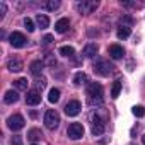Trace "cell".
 I'll return each instance as SVG.
<instances>
[{"label": "cell", "instance_id": "1", "mask_svg": "<svg viewBox=\"0 0 145 145\" xmlns=\"http://www.w3.org/2000/svg\"><path fill=\"white\" fill-rule=\"evenodd\" d=\"M103 96H104V92H103V86L101 84H96V82L89 84V87H87V99H89L91 104H101L103 103Z\"/></svg>", "mask_w": 145, "mask_h": 145}, {"label": "cell", "instance_id": "2", "mask_svg": "<svg viewBox=\"0 0 145 145\" xmlns=\"http://www.w3.org/2000/svg\"><path fill=\"white\" fill-rule=\"evenodd\" d=\"M44 125H46L48 130L58 128V125H60V114L55 109H48L46 114H44Z\"/></svg>", "mask_w": 145, "mask_h": 145}, {"label": "cell", "instance_id": "3", "mask_svg": "<svg viewBox=\"0 0 145 145\" xmlns=\"http://www.w3.org/2000/svg\"><path fill=\"white\" fill-rule=\"evenodd\" d=\"M113 65L108 61V60H99V61H96L94 63V72L97 75H101V77H106V75H109L111 72H113Z\"/></svg>", "mask_w": 145, "mask_h": 145}, {"label": "cell", "instance_id": "4", "mask_svg": "<svg viewBox=\"0 0 145 145\" xmlns=\"http://www.w3.org/2000/svg\"><path fill=\"white\" fill-rule=\"evenodd\" d=\"M106 130V121L99 116V114H92V135L97 137V135H103Z\"/></svg>", "mask_w": 145, "mask_h": 145}, {"label": "cell", "instance_id": "5", "mask_svg": "<svg viewBox=\"0 0 145 145\" xmlns=\"http://www.w3.org/2000/svg\"><path fill=\"white\" fill-rule=\"evenodd\" d=\"M67 135L72 138V140H79L84 137V126L80 123H72L67 130Z\"/></svg>", "mask_w": 145, "mask_h": 145}, {"label": "cell", "instance_id": "6", "mask_svg": "<svg viewBox=\"0 0 145 145\" xmlns=\"http://www.w3.org/2000/svg\"><path fill=\"white\" fill-rule=\"evenodd\" d=\"M24 118L21 116V114H12V116H9V120H7V126L10 128V130H14V131H17V130H21V128H24Z\"/></svg>", "mask_w": 145, "mask_h": 145}, {"label": "cell", "instance_id": "7", "mask_svg": "<svg viewBox=\"0 0 145 145\" xmlns=\"http://www.w3.org/2000/svg\"><path fill=\"white\" fill-rule=\"evenodd\" d=\"M9 41H10V44L14 46V48H22L24 44H26V36L22 34V33H17V31H14L10 36H9Z\"/></svg>", "mask_w": 145, "mask_h": 145}, {"label": "cell", "instance_id": "8", "mask_svg": "<svg viewBox=\"0 0 145 145\" xmlns=\"http://www.w3.org/2000/svg\"><path fill=\"white\" fill-rule=\"evenodd\" d=\"M97 9V2H80L77 4V10L80 14H92Z\"/></svg>", "mask_w": 145, "mask_h": 145}, {"label": "cell", "instance_id": "9", "mask_svg": "<svg viewBox=\"0 0 145 145\" xmlns=\"http://www.w3.org/2000/svg\"><path fill=\"white\" fill-rule=\"evenodd\" d=\"M26 103H27L29 106L39 104V103H41V94H39V91H38V89H31V91L27 92V96H26Z\"/></svg>", "mask_w": 145, "mask_h": 145}, {"label": "cell", "instance_id": "10", "mask_svg": "<svg viewBox=\"0 0 145 145\" xmlns=\"http://www.w3.org/2000/svg\"><path fill=\"white\" fill-rule=\"evenodd\" d=\"M65 113H67L68 116H77V114L80 113V103H79V101H70V103H67Z\"/></svg>", "mask_w": 145, "mask_h": 145}, {"label": "cell", "instance_id": "11", "mask_svg": "<svg viewBox=\"0 0 145 145\" xmlns=\"http://www.w3.org/2000/svg\"><path fill=\"white\" fill-rule=\"evenodd\" d=\"M108 53H109V56H111L113 60H120V58L125 55V50H123L120 44H111V46L108 48Z\"/></svg>", "mask_w": 145, "mask_h": 145}, {"label": "cell", "instance_id": "12", "mask_svg": "<svg viewBox=\"0 0 145 145\" xmlns=\"http://www.w3.org/2000/svg\"><path fill=\"white\" fill-rule=\"evenodd\" d=\"M96 53H97V44H96V43L86 44V48H84V56H86V58H94Z\"/></svg>", "mask_w": 145, "mask_h": 145}, {"label": "cell", "instance_id": "13", "mask_svg": "<svg viewBox=\"0 0 145 145\" xmlns=\"http://www.w3.org/2000/svg\"><path fill=\"white\" fill-rule=\"evenodd\" d=\"M7 68H9L10 72H21V70H22V61L17 60V58H10V60L7 61Z\"/></svg>", "mask_w": 145, "mask_h": 145}, {"label": "cell", "instance_id": "14", "mask_svg": "<svg viewBox=\"0 0 145 145\" xmlns=\"http://www.w3.org/2000/svg\"><path fill=\"white\" fill-rule=\"evenodd\" d=\"M68 26H70L68 19H67V17H63V19H60V21H58V22L55 24V31L61 34V33H65V31L68 29Z\"/></svg>", "mask_w": 145, "mask_h": 145}, {"label": "cell", "instance_id": "15", "mask_svg": "<svg viewBox=\"0 0 145 145\" xmlns=\"http://www.w3.org/2000/svg\"><path fill=\"white\" fill-rule=\"evenodd\" d=\"M29 70H31L33 75H39L41 70H43V61H41V60H34V61L29 65Z\"/></svg>", "mask_w": 145, "mask_h": 145}, {"label": "cell", "instance_id": "16", "mask_svg": "<svg viewBox=\"0 0 145 145\" xmlns=\"http://www.w3.org/2000/svg\"><path fill=\"white\" fill-rule=\"evenodd\" d=\"M17 99H19V94H17L16 91H7V92H5V96H4V101H5L7 104L17 103Z\"/></svg>", "mask_w": 145, "mask_h": 145}, {"label": "cell", "instance_id": "17", "mask_svg": "<svg viewBox=\"0 0 145 145\" xmlns=\"http://www.w3.org/2000/svg\"><path fill=\"white\" fill-rule=\"evenodd\" d=\"M36 22H38V26H39L41 29H46V27L50 26V19H48L44 14H38V16H36Z\"/></svg>", "mask_w": 145, "mask_h": 145}, {"label": "cell", "instance_id": "18", "mask_svg": "<svg viewBox=\"0 0 145 145\" xmlns=\"http://www.w3.org/2000/svg\"><path fill=\"white\" fill-rule=\"evenodd\" d=\"M41 137H43V133H41V130H38V128H33V130L27 131V138H29L31 142H36V140H39Z\"/></svg>", "mask_w": 145, "mask_h": 145}, {"label": "cell", "instance_id": "19", "mask_svg": "<svg viewBox=\"0 0 145 145\" xmlns=\"http://www.w3.org/2000/svg\"><path fill=\"white\" fill-rule=\"evenodd\" d=\"M86 82H87V75L84 74V72H77L75 77H74V84H75V86H82V84H86Z\"/></svg>", "mask_w": 145, "mask_h": 145}, {"label": "cell", "instance_id": "20", "mask_svg": "<svg viewBox=\"0 0 145 145\" xmlns=\"http://www.w3.org/2000/svg\"><path fill=\"white\" fill-rule=\"evenodd\" d=\"M120 91H121V80H114V84H113V87H111V97L116 99V97L120 96Z\"/></svg>", "mask_w": 145, "mask_h": 145}, {"label": "cell", "instance_id": "21", "mask_svg": "<svg viewBox=\"0 0 145 145\" xmlns=\"http://www.w3.org/2000/svg\"><path fill=\"white\" fill-rule=\"evenodd\" d=\"M58 99H60V91L53 87V89L50 91V96H48V101H50L51 104H55V103H58Z\"/></svg>", "mask_w": 145, "mask_h": 145}, {"label": "cell", "instance_id": "22", "mask_svg": "<svg viewBox=\"0 0 145 145\" xmlns=\"http://www.w3.org/2000/svg\"><path fill=\"white\" fill-rule=\"evenodd\" d=\"M60 55L70 58V56H74V55H75V50L72 48V46H61V48H60Z\"/></svg>", "mask_w": 145, "mask_h": 145}, {"label": "cell", "instance_id": "23", "mask_svg": "<svg viewBox=\"0 0 145 145\" xmlns=\"http://www.w3.org/2000/svg\"><path fill=\"white\" fill-rule=\"evenodd\" d=\"M130 34H131V31H130V27H126V26H123V27L118 29V38H120V39H126V38H130Z\"/></svg>", "mask_w": 145, "mask_h": 145}, {"label": "cell", "instance_id": "24", "mask_svg": "<svg viewBox=\"0 0 145 145\" xmlns=\"http://www.w3.org/2000/svg\"><path fill=\"white\" fill-rule=\"evenodd\" d=\"M14 86L19 91H27V79H17V80H14Z\"/></svg>", "mask_w": 145, "mask_h": 145}, {"label": "cell", "instance_id": "25", "mask_svg": "<svg viewBox=\"0 0 145 145\" xmlns=\"http://www.w3.org/2000/svg\"><path fill=\"white\" fill-rule=\"evenodd\" d=\"M133 114H135L137 118H142V116L145 114V108H143V106H135V108H133Z\"/></svg>", "mask_w": 145, "mask_h": 145}, {"label": "cell", "instance_id": "26", "mask_svg": "<svg viewBox=\"0 0 145 145\" xmlns=\"http://www.w3.org/2000/svg\"><path fill=\"white\" fill-rule=\"evenodd\" d=\"M60 7V2H58V0H50V2L46 4V9L48 10H56Z\"/></svg>", "mask_w": 145, "mask_h": 145}, {"label": "cell", "instance_id": "27", "mask_svg": "<svg viewBox=\"0 0 145 145\" xmlns=\"http://www.w3.org/2000/svg\"><path fill=\"white\" fill-rule=\"evenodd\" d=\"M24 26H26V29H27L29 33H33V31H34V22H33L29 17H26V19H24Z\"/></svg>", "mask_w": 145, "mask_h": 145}, {"label": "cell", "instance_id": "28", "mask_svg": "<svg viewBox=\"0 0 145 145\" xmlns=\"http://www.w3.org/2000/svg\"><path fill=\"white\" fill-rule=\"evenodd\" d=\"M44 86H46V82H44L43 79H38V80H36V89H38V91H39V89L43 91V89H44Z\"/></svg>", "mask_w": 145, "mask_h": 145}, {"label": "cell", "instance_id": "29", "mask_svg": "<svg viewBox=\"0 0 145 145\" xmlns=\"http://www.w3.org/2000/svg\"><path fill=\"white\" fill-rule=\"evenodd\" d=\"M5 10H7V7H5V4H0V21L4 19V16H5Z\"/></svg>", "mask_w": 145, "mask_h": 145}, {"label": "cell", "instance_id": "30", "mask_svg": "<svg viewBox=\"0 0 145 145\" xmlns=\"http://www.w3.org/2000/svg\"><path fill=\"white\" fill-rule=\"evenodd\" d=\"M12 145H22V138L21 137H14L12 138Z\"/></svg>", "mask_w": 145, "mask_h": 145}, {"label": "cell", "instance_id": "31", "mask_svg": "<svg viewBox=\"0 0 145 145\" xmlns=\"http://www.w3.org/2000/svg\"><path fill=\"white\" fill-rule=\"evenodd\" d=\"M51 41H53V36H50V34H46V36L43 38V43H44V44H50Z\"/></svg>", "mask_w": 145, "mask_h": 145}, {"label": "cell", "instance_id": "32", "mask_svg": "<svg viewBox=\"0 0 145 145\" xmlns=\"http://www.w3.org/2000/svg\"><path fill=\"white\" fill-rule=\"evenodd\" d=\"M142 142H143V145H145V135H143V137H142Z\"/></svg>", "mask_w": 145, "mask_h": 145}, {"label": "cell", "instance_id": "33", "mask_svg": "<svg viewBox=\"0 0 145 145\" xmlns=\"http://www.w3.org/2000/svg\"><path fill=\"white\" fill-rule=\"evenodd\" d=\"M31 145H36V143H31Z\"/></svg>", "mask_w": 145, "mask_h": 145}]
</instances>
